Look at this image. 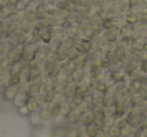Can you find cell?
<instances>
[{"instance_id": "1", "label": "cell", "mask_w": 147, "mask_h": 137, "mask_svg": "<svg viewBox=\"0 0 147 137\" xmlns=\"http://www.w3.org/2000/svg\"><path fill=\"white\" fill-rule=\"evenodd\" d=\"M25 47H26V45H23L19 43L16 47L9 49V51H7L6 55H7V57H8L10 63H18V61H22V57H23Z\"/></svg>"}, {"instance_id": "2", "label": "cell", "mask_w": 147, "mask_h": 137, "mask_svg": "<svg viewBox=\"0 0 147 137\" xmlns=\"http://www.w3.org/2000/svg\"><path fill=\"white\" fill-rule=\"evenodd\" d=\"M32 99V94H31L29 91H21L16 95L14 99H13V105L17 108L19 107L25 106V105H28L29 101Z\"/></svg>"}, {"instance_id": "3", "label": "cell", "mask_w": 147, "mask_h": 137, "mask_svg": "<svg viewBox=\"0 0 147 137\" xmlns=\"http://www.w3.org/2000/svg\"><path fill=\"white\" fill-rule=\"evenodd\" d=\"M57 79V84H55V92L57 95H61L63 96L65 91L67 90V88L69 86V81L67 78H63V77L59 76Z\"/></svg>"}, {"instance_id": "4", "label": "cell", "mask_w": 147, "mask_h": 137, "mask_svg": "<svg viewBox=\"0 0 147 137\" xmlns=\"http://www.w3.org/2000/svg\"><path fill=\"white\" fill-rule=\"evenodd\" d=\"M20 92V88L19 85H10L7 86L3 91V96L6 100L8 101H13V99L16 97V95Z\"/></svg>"}, {"instance_id": "5", "label": "cell", "mask_w": 147, "mask_h": 137, "mask_svg": "<svg viewBox=\"0 0 147 137\" xmlns=\"http://www.w3.org/2000/svg\"><path fill=\"white\" fill-rule=\"evenodd\" d=\"M61 65L59 63H57V65H53V63H47V67H45V73L47 77H51V78H57L59 75L61 74Z\"/></svg>"}, {"instance_id": "6", "label": "cell", "mask_w": 147, "mask_h": 137, "mask_svg": "<svg viewBox=\"0 0 147 137\" xmlns=\"http://www.w3.org/2000/svg\"><path fill=\"white\" fill-rule=\"evenodd\" d=\"M47 109H49V113H51V118H57L59 114H61V99H57L53 102L49 103Z\"/></svg>"}, {"instance_id": "7", "label": "cell", "mask_w": 147, "mask_h": 137, "mask_svg": "<svg viewBox=\"0 0 147 137\" xmlns=\"http://www.w3.org/2000/svg\"><path fill=\"white\" fill-rule=\"evenodd\" d=\"M127 76H128V74H127L126 71L124 69H122V67H120V69L114 71V72H111L110 81L112 83H122Z\"/></svg>"}, {"instance_id": "8", "label": "cell", "mask_w": 147, "mask_h": 137, "mask_svg": "<svg viewBox=\"0 0 147 137\" xmlns=\"http://www.w3.org/2000/svg\"><path fill=\"white\" fill-rule=\"evenodd\" d=\"M85 97H86V94L83 92H81L80 90H77L75 96L73 97V99L71 100V105L74 109H77L85 102Z\"/></svg>"}, {"instance_id": "9", "label": "cell", "mask_w": 147, "mask_h": 137, "mask_svg": "<svg viewBox=\"0 0 147 137\" xmlns=\"http://www.w3.org/2000/svg\"><path fill=\"white\" fill-rule=\"evenodd\" d=\"M117 101V95L116 94H110V93H107L105 95V98L103 100L102 106L104 108H114L115 105H116Z\"/></svg>"}, {"instance_id": "10", "label": "cell", "mask_w": 147, "mask_h": 137, "mask_svg": "<svg viewBox=\"0 0 147 137\" xmlns=\"http://www.w3.org/2000/svg\"><path fill=\"white\" fill-rule=\"evenodd\" d=\"M55 8L63 12H69L71 9H74V5L69 0H57L55 4Z\"/></svg>"}, {"instance_id": "11", "label": "cell", "mask_w": 147, "mask_h": 137, "mask_svg": "<svg viewBox=\"0 0 147 137\" xmlns=\"http://www.w3.org/2000/svg\"><path fill=\"white\" fill-rule=\"evenodd\" d=\"M89 73L91 75V78H99V77L102 75L103 69L100 65V59L98 61H93L90 65V69H89Z\"/></svg>"}, {"instance_id": "12", "label": "cell", "mask_w": 147, "mask_h": 137, "mask_svg": "<svg viewBox=\"0 0 147 137\" xmlns=\"http://www.w3.org/2000/svg\"><path fill=\"white\" fill-rule=\"evenodd\" d=\"M85 78H86V71H85L84 67H81V69H78V70L75 71V72L71 74L69 79H71V83L80 84Z\"/></svg>"}, {"instance_id": "13", "label": "cell", "mask_w": 147, "mask_h": 137, "mask_svg": "<svg viewBox=\"0 0 147 137\" xmlns=\"http://www.w3.org/2000/svg\"><path fill=\"white\" fill-rule=\"evenodd\" d=\"M42 87V81L41 79H38V80L31 81L27 84V91H29L31 94H39Z\"/></svg>"}, {"instance_id": "14", "label": "cell", "mask_w": 147, "mask_h": 137, "mask_svg": "<svg viewBox=\"0 0 147 137\" xmlns=\"http://www.w3.org/2000/svg\"><path fill=\"white\" fill-rule=\"evenodd\" d=\"M92 45H93V43L92 40L90 39H87V38H83L81 40V43L79 45H75L79 49V51H81V53H90L91 49H92Z\"/></svg>"}, {"instance_id": "15", "label": "cell", "mask_w": 147, "mask_h": 137, "mask_svg": "<svg viewBox=\"0 0 147 137\" xmlns=\"http://www.w3.org/2000/svg\"><path fill=\"white\" fill-rule=\"evenodd\" d=\"M67 122H69L71 124H77V123L80 121V119L82 118V113L81 111L79 110L78 108L77 109H73L69 114L65 116Z\"/></svg>"}, {"instance_id": "16", "label": "cell", "mask_w": 147, "mask_h": 137, "mask_svg": "<svg viewBox=\"0 0 147 137\" xmlns=\"http://www.w3.org/2000/svg\"><path fill=\"white\" fill-rule=\"evenodd\" d=\"M119 35V30H117V28L111 29V30H106L103 35V38L106 40V43H116L117 39H118Z\"/></svg>"}, {"instance_id": "17", "label": "cell", "mask_w": 147, "mask_h": 137, "mask_svg": "<svg viewBox=\"0 0 147 137\" xmlns=\"http://www.w3.org/2000/svg\"><path fill=\"white\" fill-rule=\"evenodd\" d=\"M147 45V40L145 38H136L133 39L132 43V51H136V53H140V51H145V47Z\"/></svg>"}, {"instance_id": "18", "label": "cell", "mask_w": 147, "mask_h": 137, "mask_svg": "<svg viewBox=\"0 0 147 137\" xmlns=\"http://www.w3.org/2000/svg\"><path fill=\"white\" fill-rule=\"evenodd\" d=\"M81 120H82L83 125H84V126H86V127L94 124V123H95V113H94V111L90 110V111H88V112L82 114V118H81Z\"/></svg>"}, {"instance_id": "19", "label": "cell", "mask_w": 147, "mask_h": 137, "mask_svg": "<svg viewBox=\"0 0 147 137\" xmlns=\"http://www.w3.org/2000/svg\"><path fill=\"white\" fill-rule=\"evenodd\" d=\"M134 27L133 25H130V24H123L122 26L119 28V33H120L121 37H131L132 38V35L134 33Z\"/></svg>"}, {"instance_id": "20", "label": "cell", "mask_w": 147, "mask_h": 137, "mask_svg": "<svg viewBox=\"0 0 147 137\" xmlns=\"http://www.w3.org/2000/svg\"><path fill=\"white\" fill-rule=\"evenodd\" d=\"M114 108H115V118H121V117L125 116V114H126V109H125L124 101H123L122 99L117 101Z\"/></svg>"}, {"instance_id": "21", "label": "cell", "mask_w": 147, "mask_h": 137, "mask_svg": "<svg viewBox=\"0 0 147 137\" xmlns=\"http://www.w3.org/2000/svg\"><path fill=\"white\" fill-rule=\"evenodd\" d=\"M42 76V71L39 67H31L29 65V82L38 80Z\"/></svg>"}, {"instance_id": "22", "label": "cell", "mask_w": 147, "mask_h": 137, "mask_svg": "<svg viewBox=\"0 0 147 137\" xmlns=\"http://www.w3.org/2000/svg\"><path fill=\"white\" fill-rule=\"evenodd\" d=\"M39 37H40V40L42 41L43 43H47V45H49L51 39L53 38L51 30H49V28H47V27H45V28L39 30Z\"/></svg>"}, {"instance_id": "23", "label": "cell", "mask_w": 147, "mask_h": 137, "mask_svg": "<svg viewBox=\"0 0 147 137\" xmlns=\"http://www.w3.org/2000/svg\"><path fill=\"white\" fill-rule=\"evenodd\" d=\"M77 90H78V84L71 83L69 86L67 88V90L65 91V93H63V96L65 97V99H67V100H71L73 97L75 96V94H76Z\"/></svg>"}, {"instance_id": "24", "label": "cell", "mask_w": 147, "mask_h": 137, "mask_svg": "<svg viewBox=\"0 0 147 137\" xmlns=\"http://www.w3.org/2000/svg\"><path fill=\"white\" fill-rule=\"evenodd\" d=\"M29 4H30V0H16V2L14 3L13 6L15 8V11L21 12V11L26 10Z\"/></svg>"}, {"instance_id": "25", "label": "cell", "mask_w": 147, "mask_h": 137, "mask_svg": "<svg viewBox=\"0 0 147 137\" xmlns=\"http://www.w3.org/2000/svg\"><path fill=\"white\" fill-rule=\"evenodd\" d=\"M34 14L36 15L37 18L39 19H45V17L49 15V9L45 6V4H41L35 9V12Z\"/></svg>"}, {"instance_id": "26", "label": "cell", "mask_w": 147, "mask_h": 137, "mask_svg": "<svg viewBox=\"0 0 147 137\" xmlns=\"http://www.w3.org/2000/svg\"><path fill=\"white\" fill-rule=\"evenodd\" d=\"M124 21L127 23V24L135 25L139 21V19H138V16H137L136 13L127 12L126 15H125V17H124Z\"/></svg>"}, {"instance_id": "27", "label": "cell", "mask_w": 147, "mask_h": 137, "mask_svg": "<svg viewBox=\"0 0 147 137\" xmlns=\"http://www.w3.org/2000/svg\"><path fill=\"white\" fill-rule=\"evenodd\" d=\"M42 96H43V102H45V103H47V104H49V103L53 102V101L55 100L57 92H55V90L45 91V93H43Z\"/></svg>"}, {"instance_id": "28", "label": "cell", "mask_w": 147, "mask_h": 137, "mask_svg": "<svg viewBox=\"0 0 147 137\" xmlns=\"http://www.w3.org/2000/svg\"><path fill=\"white\" fill-rule=\"evenodd\" d=\"M81 57V51L77 47H74L67 51V59L69 61H75Z\"/></svg>"}, {"instance_id": "29", "label": "cell", "mask_w": 147, "mask_h": 137, "mask_svg": "<svg viewBox=\"0 0 147 137\" xmlns=\"http://www.w3.org/2000/svg\"><path fill=\"white\" fill-rule=\"evenodd\" d=\"M105 95L106 94H104V93L100 92V91H98V90L93 91V100H94L95 104H96L97 106L102 105L103 100H104V98H105Z\"/></svg>"}, {"instance_id": "30", "label": "cell", "mask_w": 147, "mask_h": 137, "mask_svg": "<svg viewBox=\"0 0 147 137\" xmlns=\"http://www.w3.org/2000/svg\"><path fill=\"white\" fill-rule=\"evenodd\" d=\"M21 82V73H13L10 74L8 78V86L10 85H19Z\"/></svg>"}, {"instance_id": "31", "label": "cell", "mask_w": 147, "mask_h": 137, "mask_svg": "<svg viewBox=\"0 0 147 137\" xmlns=\"http://www.w3.org/2000/svg\"><path fill=\"white\" fill-rule=\"evenodd\" d=\"M108 135L110 137H121L122 136V134H121V128L115 124L112 125L108 129Z\"/></svg>"}, {"instance_id": "32", "label": "cell", "mask_w": 147, "mask_h": 137, "mask_svg": "<svg viewBox=\"0 0 147 137\" xmlns=\"http://www.w3.org/2000/svg\"><path fill=\"white\" fill-rule=\"evenodd\" d=\"M28 107L30 109L31 113H37L41 110V107H40V103L37 102L34 98H32L28 103Z\"/></svg>"}, {"instance_id": "33", "label": "cell", "mask_w": 147, "mask_h": 137, "mask_svg": "<svg viewBox=\"0 0 147 137\" xmlns=\"http://www.w3.org/2000/svg\"><path fill=\"white\" fill-rule=\"evenodd\" d=\"M85 131H86V133L90 137H97V135L100 133V130H99L98 127H97L95 124H92V125H90V126H87Z\"/></svg>"}, {"instance_id": "34", "label": "cell", "mask_w": 147, "mask_h": 137, "mask_svg": "<svg viewBox=\"0 0 147 137\" xmlns=\"http://www.w3.org/2000/svg\"><path fill=\"white\" fill-rule=\"evenodd\" d=\"M132 43H133V39L131 37H121L119 45L127 51L128 49H132Z\"/></svg>"}, {"instance_id": "35", "label": "cell", "mask_w": 147, "mask_h": 137, "mask_svg": "<svg viewBox=\"0 0 147 137\" xmlns=\"http://www.w3.org/2000/svg\"><path fill=\"white\" fill-rule=\"evenodd\" d=\"M103 28L106 29V30H111V29L116 28L113 17H109V18L104 19V22H103Z\"/></svg>"}, {"instance_id": "36", "label": "cell", "mask_w": 147, "mask_h": 137, "mask_svg": "<svg viewBox=\"0 0 147 137\" xmlns=\"http://www.w3.org/2000/svg\"><path fill=\"white\" fill-rule=\"evenodd\" d=\"M106 59L109 61V63H111V65H119V63H121L120 61H119L118 57L116 55V53H115V51H110V53H107L106 55Z\"/></svg>"}, {"instance_id": "37", "label": "cell", "mask_w": 147, "mask_h": 137, "mask_svg": "<svg viewBox=\"0 0 147 137\" xmlns=\"http://www.w3.org/2000/svg\"><path fill=\"white\" fill-rule=\"evenodd\" d=\"M73 109L74 108L71 105V100L67 101V102H63V101H61V114H63V116H67Z\"/></svg>"}, {"instance_id": "38", "label": "cell", "mask_w": 147, "mask_h": 137, "mask_svg": "<svg viewBox=\"0 0 147 137\" xmlns=\"http://www.w3.org/2000/svg\"><path fill=\"white\" fill-rule=\"evenodd\" d=\"M47 63H53V65H57V63H59V57H57V53L51 51V53H49L47 57Z\"/></svg>"}, {"instance_id": "39", "label": "cell", "mask_w": 147, "mask_h": 137, "mask_svg": "<svg viewBox=\"0 0 147 137\" xmlns=\"http://www.w3.org/2000/svg\"><path fill=\"white\" fill-rule=\"evenodd\" d=\"M133 132H134V128H132L129 124L125 125L124 127L121 128V134H122V136H124V137L130 136Z\"/></svg>"}, {"instance_id": "40", "label": "cell", "mask_w": 147, "mask_h": 137, "mask_svg": "<svg viewBox=\"0 0 147 137\" xmlns=\"http://www.w3.org/2000/svg\"><path fill=\"white\" fill-rule=\"evenodd\" d=\"M57 57H59V63L67 59V51L65 49H63V47H61V49L57 51Z\"/></svg>"}, {"instance_id": "41", "label": "cell", "mask_w": 147, "mask_h": 137, "mask_svg": "<svg viewBox=\"0 0 147 137\" xmlns=\"http://www.w3.org/2000/svg\"><path fill=\"white\" fill-rule=\"evenodd\" d=\"M38 114L42 121H49V120H51V119H53L51 116V113H49V109H41L38 112Z\"/></svg>"}, {"instance_id": "42", "label": "cell", "mask_w": 147, "mask_h": 137, "mask_svg": "<svg viewBox=\"0 0 147 137\" xmlns=\"http://www.w3.org/2000/svg\"><path fill=\"white\" fill-rule=\"evenodd\" d=\"M115 125H117L118 127H120V128H122V127H124L125 125L128 124V120H127V116H123L121 117V118H116V120H115Z\"/></svg>"}, {"instance_id": "43", "label": "cell", "mask_w": 147, "mask_h": 137, "mask_svg": "<svg viewBox=\"0 0 147 137\" xmlns=\"http://www.w3.org/2000/svg\"><path fill=\"white\" fill-rule=\"evenodd\" d=\"M61 28H63V30H65V31H67V29L71 28V27L74 26V23L71 22V20H69V19L65 18V19H63V20L61 21Z\"/></svg>"}, {"instance_id": "44", "label": "cell", "mask_w": 147, "mask_h": 137, "mask_svg": "<svg viewBox=\"0 0 147 137\" xmlns=\"http://www.w3.org/2000/svg\"><path fill=\"white\" fill-rule=\"evenodd\" d=\"M18 112L19 114L23 115V116H27L31 113L30 109H29L28 105H25V106H22V107H19L18 108Z\"/></svg>"}, {"instance_id": "45", "label": "cell", "mask_w": 147, "mask_h": 137, "mask_svg": "<svg viewBox=\"0 0 147 137\" xmlns=\"http://www.w3.org/2000/svg\"><path fill=\"white\" fill-rule=\"evenodd\" d=\"M138 94L140 95L143 102H147V87L146 86H143L142 88H141V90L138 92Z\"/></svg>"}, {"instance_id": "46", "label": "cell", "mask_w": 147, "mask_h": 137, "mask_svg": "<svg viewBox=\"0 0 147 137\" xmlns=\"http://www.w3.org/2000/svg\"><path fill=\"white\" fill-rule=\"evenodd\" d=\"M80 131L77 130V129H74V130H71L69 132H67L65 137H80Z\"/></svg>"}, {"instance_id": "47", "label": "cell", "mask_w": 147, "mask_h": 137, "mask_svg": "<svg viewBox=\"0 0 147 137\" xmlns=\"http://www.w3.org/2000/svg\"><path fill=\"white\" fill-rule=\"evenodd\" d=\"M139 3V0H129V2H128V7L129 9H133L135 8V7L138 5Z\"/></svg>"}, {"instance_id": "48", "label": "cell", "mask_w": 147, "mask_h": 137, "mask_svg": "<svg viewBox=\"0 0 147 137\" xmlns=\"http://www.w3.org/2000/svg\"><path fill=\"white\" fill-rule=\"evenodd\" d=\"M140 128L142 129L143 131L147 132V117L145 119H144V117H143V121H142V124H141Z\"/></svg>"}, {"instance_id": "49", "label": "cell", "mask_w": 147, "mask_h": 137, "mask_svg": "<svg viewBox=\"0 0 147 137\" xmlns=\"http://www.w3.org/2000/svg\"><path fill=\"white\" fill-rule=\"evenodd\" d=\"M97 137H108V135L106 134V133H103V132H100L98 135H97Z\"/></svg>"}, {"instance_id": "50", "label": "cell", "mask_w": 147, "mask_h": 137, "mask_svg": "<svg viewBox=\"0 0 147 137\" xmlns=\"http://www.w3.org/2000/svg\"><path fill=\"white\" fill-rule=\"evenodd\" d=\"M80 137H90V136H89V135L86 133V131H85V132H81Z\"/></svg>"}, {"instance_id": "51", "label": "cell", "mask_w": 147, "mask_h": 137, "mask_svg": "<svg viewBox=\"0 0 147 137\" xmlns=\"http://www.w3.org/2000/svg\"><path fill=\"white\" fill-rule=\"evenodd\" d=\"M144 38H145V39H146V40H147V30L145 31V33H144Z\"/></svg>"}]
</instances>
